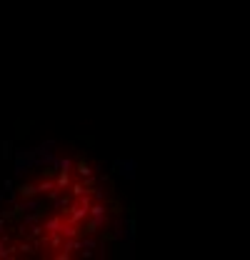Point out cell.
<instances>
[{
  "mask_svg": "<svg viewBox=\"0 0 250 260\" xmlns=\"http://www.w3.org/2000/svg\"><path fill=\"white\" fill-rule=\"evenodd\" d=\"M0 175V258L105 255L128 230L110 173L85 155L18 148Z\"/></svg>",
  "mask_w": 250,
  "mask_h": 260,
  "instance_id": "1",
  "label": "cell"
}]
</instances>
